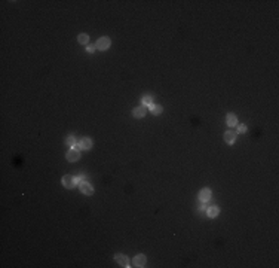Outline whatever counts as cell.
Listing matches in <instances>:
<instances>
[{
	"label": "cell",
	"mask_w": 279,
	"mask_h": 268,
	"mask_svg": "<svg viewBox=\"0 0 279 268\" xmlns=\"http://www.w3.org/2000/svg\"><path fill=\"white\" fill-rule=\"evenodd\" d=\"M109 46H110V39H109V37H101V39H98V42H97V48H98V49L106 51Z\"/></svg>",
	"instance_id": "6da1fadb"
},
{
	"label": "cell",
	"mask_w": 279,
	"mask_h": 268,
	"mask_svg": "<svg viewBox=\"0 0 279 268\" xmlns=\"http://www.w3.org/2000/svg\"><path fill=\"white\" fill-rule=\"evenodd\" d=\"M62 185L65 186V188H68V189H71V188H74V185H76V180L71 177V176H64L62 177Z\"/></svg>",
	"instance_id": "7a4b0ae2"
},
{
	"label": "cell",
	"mask_w": 279,
	"mask_h": 268,
	"mask_svg": "<svg viewBox=\"0 0 279 268\" xmlns=\"http://www.w3.org/2000/svg\"><path fill=\"white\" fill-rule=\"evenodd\" d=\"M80 191H82L83 194H86V195H92V194H94V188H92L89 183H86V182H82V183H80Z\"/></svg>",
	"instance_id": "3957f363"
},
{
	"label": "cell",
	"mask_w": 279,
	"mask_h": 268,
	"mask_svg": "<svg viewBox=\"0 0 279 268\" xmlns=\"http://www.w3.org/2000/svg\"><path fill=\"white\" fill-rule=\"evenodd\" d=\"M79 156H80L79 150H76V149H70L67 152V159L68 161H76V159H79Z\"/></svg>",
	"instance_id": "277c9868"
},
{
	"label": "cell",
	"mask_w": 279,
	"mask_h": 268,
	"mask_svg": "<svg viewBox=\"0 0 279 268\" xmlns=\"http://www.w3.org/2000/svg\"><path fill=\"white\" fill-rule=\"evenodd\" d=\"M134 265L135 267H144L146 265V256L144 255H138L134 258Z\"/></svg>",
	"instance_id": "5b68a950"
},
{
	"label": "cell",
	"mask_w": 279,
	"mask_h": 268,
	"mask_svg": "<svg viewBox=\"0 0 279 268\" xmlns=\"http://www.w3.org/2000/svg\"><path fill=\"white\" fill-rule=\"evenodd\" d=\"M116 261H118V264L122 265V267H129V259H128V256H125V255H118V256H116Z\"/></svg>",
	"instance_id": "8992f818"
},
{
	"label": "cell",
	"mask_w": 279,
	"mask_h": 268,
	"mask_svg": "<svg viewBox=\"0 0 279 268\" xmlns=\"http://www.w3.org/2000/svg\"><path fill=\"white\" fill-rule=\"evenodd\" d=\"M146 106H140V107H135L134 109V116L135 118H141V116H144L146 115Z\"/></svg>",
	"instance_id": "52a82bcc"
},
{
	"label": "cell",
	"mask_w": 279,
	"mask_h": 268,
	"mask_svg": "<svg viewBox=\"0 0 279 268\" xmlns=\"http://www.w3.org/2000/svg\"><path fill=\"white\" fill-rule=\"evenodd\" d=\"M199 198H200V201H202V203L208 201V200L211 198V191H209V189H203V191L199 194Z\"/></svg>",
	"instance_id": "ba28073f"
},
{
	"label": "cell",
	"mask_w": 279,
	"mask_h": 268,
	"mask_svg": "<svg viewBox=\"0 0 279 268\" xmlns=\"http://www.w3.org/2000/svg\"><path fill=\"white\" fill-rule=\"evenodd\" d=\"M224 140H226L227 143H233V141L236 140V134L233 133V131H227V133L224 134Z\"/></svg>",
	"instance_id": "9c48e42d"
},
{
	"label": "cell",
	"mask_w": 279,
	"mask_h": 268,
	"mask_svg": "<svg viewBox=\"0 0 279 268\" xmlns=\"http://www.w3.org/2000/svg\"><path fill=\"white\" fill-rule=\"evenodd\" d=\"M206 213H208V216H209V218H215V216L220 213V210H218V207L212 206V207H209V209L206 210Z\"/></svg>",
	"instance_id": "30bf717a"
},
{
	"label": "cell",
	"mask_w": 279,
	"mask_h": 268,
	"mask_svg": "<svg viewBox=\"0 0 279 268\" xmlns=\"http://www.w3.org/2000/svg\"><path fill=\"white\" fill-rule=\"evenodd\" d=\"M80 146H82L83 149H89V147L92 146V140H91V138H88V137H85V138H82Z\"/></svg>",
	"instance_id": "8fae6325"
},
{
	"label": "cell",
	"mask_w": 279,
	"mask_h": 268,
	"mask_svg": "<svg viewBox=\"0 0 279 268\" xmlns=\"http://www.w3.org/2000/svg\"><path fill=\"white\" fill-rule=\"evenodd\" d=\"M227 124L230 125V127H235L236 124H238V119H236V116L235 115H227Z\"/></svg>",
	"instance_id": "7c38bea8"
},
{
	"label": "cell",
	"mask_w": 279,
	"mask_h": 268,
	"mask_svg": "<svg viewBox=\"0 0 279 268\" xmlns=\"http://www.w3.org/2000/svg\"><path fill=\"white\" fill-rule=\"evenodd\" d=\"M88 39H89V37H88V34H85V33H83V34H79V37H77L79 43H88Z\"/></svg>",
	"instance_id": "4fadbf2b"
},
{
	"label": "cell",
	"mask_w": 279,
	"mask_h": 268,
	"mask_svg": "<svg viewBox=\"0 0 279 268\" xmlns=\"http://www.w3.org/2000/svg\"><path fill=\"white\" fill-rule=\"evenodd\" d=\"M152 101H153V98H152L150 95H146V97L143 98V103H144L146 106H152Z\"/></svg>",
	"instance_id": "5bb4252c"
},
{
	"label": "cell",
	"mask_w": 279,
	"mask_h": 268,
	"mask_svg": "<svg viewBox=\"0 0 279 268\" xmlns=\"http://www.w3.org/2000/svg\"><path fill=\"white\" fill-rule=\"evenodd\" d=\"M152 112H153L155 115H159L160 112H162V107H160V106H152Z\"/></svg>",
	"instance_id": "9a60e30c"
},
{
	"label": "cell",
	"mask_w": 279,
	"mask_h": 268,
	"mask_svg": "<svg viewBox=\"0 0 279 268\" xmlns=\"http://www.w3.org/2000/svg\"><path fill=\"white\" fill-rule=\"evenodd\" d=\"M74 143H76L74 137H68V138H67V144H70V146H74Z\"/></svg>",
	"instance_id": "2e32d148"
},
{
	"label": "cell",
	"mask_w": 279,
	"mask_h": 268,
	"mask_svg": "<svg viewBox=\"0 0 279 268\" xmlns=\"http://www.w3.org/2000/svg\"><path fill=\"white\" fill-rule=\"evenodd\" d=\"M94 49H95V46H94V45H89L86 51H88V52H94Z\"/></svg>",
	"instance_id": "e0dca14e"
},
{
	"label": "cell",
	"mask_w": 279,
	"mask_h": 268,
	"mask_svg": "<svg viewBox=\"0 0 279 268\" xmlns=\"http://www.w3.org/2000/svg\"><path fill=\"white\" fill-rule=\"evenodd\" d=\"M239 131H240V133L246 131V127H245V125H239Z\"/></svg>",
	"instance_id": "ac0fdd59"
}]
</instances>
